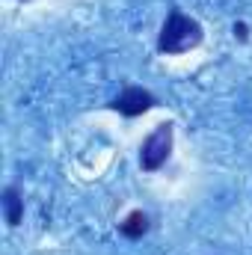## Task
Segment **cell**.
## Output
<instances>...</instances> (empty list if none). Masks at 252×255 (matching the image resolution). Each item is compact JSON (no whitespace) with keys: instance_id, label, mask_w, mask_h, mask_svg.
I'll return each instance as SVG.
<instances>
[{"instance_id":"cell-1","label":"cell","mask_w":252,"mask_h":255,"mask_svg":"<svg viewBox=\"0 0 252 255\" xmlns=\"http://www.w3.org/2000/svg\"><path fill=\"white\" fill-rule=\"evenodd\" d=\"M205 39V30L196 18L184 15L178 6L166 12V21L160 27V36H157V51L166 54V57H178V54H187L193 48H199Z\"/></svg>"},{"instance_id":"cell-2","label":"cell","mask_w":252,"mask_h":255,"mask_svg":"<svg viewBox=\"0 0 252 255\" xmlns=\"http://www.w3.org/2000/svg\"><path fill=\"white\" fill-rule=\"evenodd\" d=\"M172 139H175V125H172V122L157 125L145 139H142V145H139V166H142V172H157V169L169 160V154H172Z\"/></svg>"},{"instance_id":"cell-3","label":"cell","mask_w":252,"mask_h":255,"mask_svg":"<svg viewBox=\"0 0 252 255\" xmlns=\"http://www.w3.org/2000/svg\"><path fill=\"white\" fill-rule=\"evenodd\" d=\"M154 104H157V98H154L148 89H142V86H125V89L110 101V110H116V113L125 116V119H136V116L148 113Z\"/></svg>"},{"instance_id":"cell-4","label":"cell","mask_w":252,"mask_h":255,"mask_svg":"<svg viewBox=\"0 0 252 255\" xmlns=\"http://www.w3.org/2000/svg\"><path fill=\"white\" fill-rule=\"evenodd\" d=\"M0 202H3L6 226H9V229H18L21 220H24V196H21V190H18L15 184H9V187L3 190V196H0Z\"/></svg>"},{"instance_id":"cell-5","label":"cell","mask_w":252,"mask_h":255,"mask_svg":"<svg viewBox=\"0 0 252 255\" xmlns=\"http://www.w3.org/2000/svg\"><path fill=\"white\" fill-rule=\"evenodd\" d=\"M148 232V214L145 211H130L125 220L119 223V235L127 241H139Z\"/></svg>"},{"instance_id":"cell-6","label":"cell","mask_w":252,"mask_h":255,"mask_svg":"<svg viewBox=\"0 0 252 255\" xmlns=\"http://www.w3.org/2000/svg\"><path fill=\"white\" fill-rule=\"evenodd\" d=\"M235 39H241V42H247V39H250V27H247L244 21H238V24H235Z\"/></svg>"}]
</instances>
